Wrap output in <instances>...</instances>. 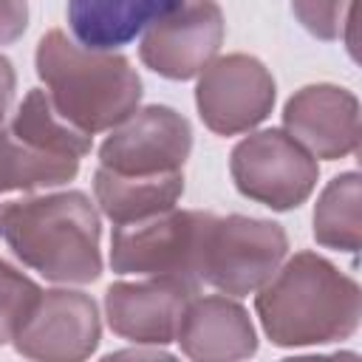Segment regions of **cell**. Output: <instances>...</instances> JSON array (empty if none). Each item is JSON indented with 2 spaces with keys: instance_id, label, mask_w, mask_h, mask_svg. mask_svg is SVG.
Segmentation results:
<instances>
[{
  "instance_id": "cell-19",
  "label": "cell",
  "mask_w": 362,
  "mask_h": 362,
  "mask_svg": "<svg viewBox=\"0 0 362 362\" xmlns=\"http://www.w3.org/2000/svg\"><path fill=\"white\" fill-rule=\"evenodd\" d=\"M40 294L42 288L28 274L0 257V345H8L17 337Z\"/></svg>"
},
{
  "instance_id": "cell-1",
  "label": "cell",
  "mask_w": 362,
  "mask_h": 362,
  "mask_svg": "<svg viewBox=\"0 0 362 362\" xmlns=\"http://www.w3.org/2000/svg\"><path fill=\"white\" fill-rule=\"evenodd\" d=\"M263 334L277 348L351 339L362 320L359 283L317 252H297L255 291Z\"/></svg>"
},
{
  "instance_id": "cell-22",
  "label": "cell",
  "mask_w": 362,
  "mask_h": 362,
  "mask_svg": "<svg viewBox=\"0 0 362 362\" xmlns=\"http://www.w3.org/2000/svg\"><path fill=\"white\" fill-rule=\"evenodd\" d=\"M14 90H17V74L8 57L0 54V124L6 122L11 105H14Z\"/></svg>"
},
{
  "instance_id": "cell-18",
  "label": "cell",
  "mask_w": 362,
  "mask_h": 362,
  "mask_svg": "<svg viewBox=\"0 0 362 362\" xmlns=\"http://www.w3.org/2000/svg\"><path fill=\"white\" fill-rule=\"evenodd\" d=\"M8 127L20 139L31 141L34 147L48 150V153H59V156L85 158L93 147V136L76 130L68 119H62L42 88H31L23 96Z\"/></svg>"
},
{
  "instance_id": "cell-6",
  "label": "cell",
  "mask_w": 362,
  "mask_h": 362,
  "mask_svg": "<svg viewBox=\"0 0 362 362\" xmlns=\"http://www.w3.org/2000/svg\"><path fill=\"white\" fill-rule=\"evenodd\" d=\"M286 255L288 235L280 223L249 215H215L204 246L201 283L229 297H246L277 272Z\"/></svg>"
},
{
  "instance_id": "cell-11",
  "label": "cell",
  "mask_w": 362,
  "mask_h": 362,
  "mask_svg": "<svg viewBox=\"0 0 362 362\" xmlns=\"http://www.w3.org/2000/svg\"><path fill=\"white\" fill-rule=\"evenodd\" d=\"M198 294V286L150 274L141 280H119L105 291V317L116 337L136 345L175 342V331L187 303Z\"/></svg>"
},
{
  "instance_id": "cell-15",
  "label": "cell",
  "mask_w": 362,
  "mask_h": 362,
  "mask_svg": "<svg viewBox=\"0 0 362 362\" xmlns=\"http://www.w3.org/2000/svg\"><path fill=\"white\" fill-rule=\"evenodd\" d=\"M184 195V173L164 175H124L107 167H96L93 173V204L99 212L113 221V226L136 223L167 212Z\"/></svg>"
},
{
  "instance_id": "cell-10",
  "label": "cell",
  "mask_w": 362,
  "mask_h": 362,
  "mask_svg": "<svg viewBox=\"0 0 362 362\" xmlns=\"http://www.w3.org/2000/svg\"><path fill=\"white\" fill-rule=\"evenodd\" d=\"M99 339L102 322L93 297L74 288H51L40 294L11 345L25 359L79 362L96 351Z\"/></svg>"
},
{
  "instance_id": "cell-20",
  "label": "cell",
  "mask_w": 362,
  "mask_h": 362,
  "mask_svg": "<svg viewBox=\"0 0 362 362\" xmlns=\"http://www.w3.org/2000/svg\"><path fill=\"white\" fill-rule=\"evenodd\" d=\"M291 11L311 37L325 42L342 40L354 23V0H291Z\"/></svg>"
},
{
  "instance_id": "cell-12",
  "label": "cell",
  "mask_w": 362,
  "mask_h": 362,
  "mask_svg": "<svg viewBox=\"0 0 362 362\" xmlns=\"http://www.w3.org/2000/svg\"><path fill=\"white\" fill-rule=\"evenodd\" d=\"M283 130L314 158H345L359 147V102L342 85H305L288 96Z\"/></svg>"
},
{
  "instance_id": "cell-3",
  "label": "cell",
  "mask_w": 362,
  "mask_h": 362,
  "mask_svg": "<svg viewBox=\"0 0 362 362\" xmlns=\"http://www.w3.org/2000/svg\"><path fill=\"white\" fill-rule=\"evenodd\" d=\"M34 65L59 116L88 136L107 133L139 110L141 76L116 51L85 48L54 28L40 37Z\"/></svg>"
},
{
  "instance_id": "cell-4",
  "label": "cell",
  "mask_w": 362,
  "mask_h": 362,
  "mask_svg": "<svg viewBox=\"0 0 362 362\" xmlns=\"http://www.w3.org/2000/svg\"><path fill=\"white\" fill-rule=\"evenodd\" d=\"M212 221V212L173 206L153 218L113 226L110 269L139 277H181L201 288V260Z\"/></svg>"
},
{
  "instance_id": "cell-9",
  "label": "cell",
  "mask_w": 362,
  "mask_h": 362,
  "mask_svg": "<svg viewBox=\"0 0 362 362\" xmlns=\"http://www.w3.org/2000/svg\"><path fill=\"white\" fill-rule=\"evenodd\" d=\"M99 147V164L124 175L181 173L192 150L187 116L167 105H147L107 130Z\"/></svg>"
},
{
  "instance_id": "cell-2",
  "label": "cell",
  "mask_w": 362,
  "mask_h": 362,
  "mask_svg": "<svg viewBox=\"0 0 362 362\" xmlns=\"http://www.w3.org/2000/svg\"><path fill=\"white\" fill-rule=\"evenodd\" d=\"M0 240L51 283L85 286L102 274V221L79 192H42L0 204Z\"/></svg>"
},
{
  "instance_id": "cell-7",
  "label": "cell",
  "mask_w": 362,
  "mask_h": 362,
  "mask_svg": "<svg viewBox=\"0 0 362 362\" xmlns=\"http://www.w3.org/2000/svg\"><path fill=\"white\" fill-rule=\"evenodd\" d=\"M274 76L249 54L215 57L195 85V107L201 122L218 136H240L255 130L274 107Z\"/></svg>"
},
{
  "instance_id": "cell-13",
  "label": "cell",
  "mask_w": 362,
  "mask_h": 362,
  "mask_svg": "<svg viewBox=\"0 0 362 362\" xmlns=\"http://www.w3.org/2000/svg\"><path fill=\"white\" fill-rule=\"evenodd\" d=\"M175 342L195 362H235L257 351L249 311L229 294H195L181 314Z\"/></svg>"
},
{
  "instance_id": "cell-8",
  "label": "cell",
  "mask_w": 362,
  "mask_h": 362,
  "mask_svg": "<svg viewBox=\"0 0 362 362\" xmlns=\"http://www.w3.org/2000/svg\"><path fill=\"white\" fill-rule=\"evenodd\" d=\"M223 34L226 23L215 0H184L144 28L139 59L164 79H195L218 57Z\"/></svg>"
},
{
  "instance_id": "cell-16",
  "label": "cell",
  "mask_w": 362,
  "mask_h": 362,
  "mask_svg": "<svg viewBox=\"0 0 362 362\" xmlns=\"http://www.w3.org/2000/svg\"><path fill=\"white\" fill-rule=\"evenodd\" d=\"M79 161L74 156H59L34 147L20 139L11 127L0 124V195L3 192H37L62 187L76 178Z\"/></svg>"
},
{
  "instance_id": "cell-5",
  "label": "cell",
  "mask_w": 362,
  "mask_h": 362,
  "mask_svg": "<svg viewBox=\"0 0 362 362\" xmlns=\"http://www.w3.org/2000/svg\"><path fill=\"white\" fill-rule=\"evenodd\" d=\"M238 192L274 212L305 204L320 181L317 158L283 127H266L240 139L229 156Z\"/></svg>"
},
{
  "instance_id": "cell-14",
  "label": "cell",
  "mask_w": 362,
  "mask_h": 362,
  "mask_svg": "<svg viewBox=\"0 0 362 362\" xmlns=\"http://www.w3.org/2000/svg\"><path fill=\"white\" fill-rule=\"evenodd\" d=\"M184 0H68V28L85 48L116 51Z\"/></svg>"
},
{
  "instance_id": "cell-21",
  "label": "cell",
  "mask_w": 362,
  "mask_h": 362,
  "mask_svg": "<svg viewBox=\"0 0 362 362\" xmlns=\"http://www.w3.org/2000/svg\"><path fill=\"white\" fill-rule=\"evenodd\" d=\"M28 28V0H0V45H11Z\"/></svg>"
},
{
  "instance_id": "cell-17",
  "label": "cell",
  "mask_w": 362,
  "mask_h": 362,
  "mask_svg": "<svg viewBox=\"0 0 362 362\" xmlns=\"http://www.w3.org/2000/svg\"><path fill=\"white\" fill-rule=\"evenodd\" d=\"M362 181L356 170L331 178L314 204V240L325 249L356 252L362 238Z\"/></svg>"
}]
</instances>
